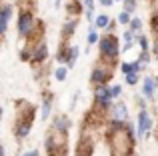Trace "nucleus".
<instances>
[{
	"label": "nucleus",
	"mask_w": 158,
	"mask_h": 156,
	"mask_svg": "<svg viewBox=\"0 0 158 156\" xmlns=\"http://www.w3.org/2000/svg\"><path fill=\"white\" fill-rule=\"evenodd\" d=\"M96 26H98V28H106V26H110V22H108V16H104V14L98 16V18H96Z\"/></svg>",
	"instance_id": "f8f14e48"
},
{
	"label": "nucleus",
	"mask_w": 158,
	"mask_h": 156,
	"mask_svg": "<svg viewBox=\"0 0 158 156\" xmlns=\"http://www.w3.org/2000/svg\"><path fill=\"white\" fill-rule=\"evenodd\" d=\"M144 96H152V92H154V82L150 80V78H146V80H144Z\"/></svg>",
	"instance_id": "9d476101"
},
{
	"label": "nucleus",
	"mask_w": 158,
	"mask_h": 156,
	"mask_svg": "<svg viewBox=\"0 0 158 156\" xmlns=\"http://www.w3.org/2000/svg\"><path fill=\"white\" fill-rule=\"evenodd\" d=\"M92 80H94V82H98V84H102V82L106 80V72L102 70V68H94V72H92Z\"/></svg>",
	"instance_id": "1a4fd4ad"
},
{
	"label": "nucleus",
	"mask_w": 158,
	"mask_h": 156,
	"mask_svg": "<svg viewBox=\"0 0 158 156\" xmlns=\"http://www.w3.org/2000/svg\"><path fill=\"white\" fill-rule=\"evenodd\" d=\"M140 46H142V52L148 50V40L146 38H140Z\"/></svg>",
	"instance_id": "4be33fe9"
},
{
	"label": "nucleus",
	"mask_w": 158,
	"mask_h": 156,
	"mask_svg": "<svg viewBox=\"0 0 158 156\" xmlns=\"http://www.w3.org/2000/svg\"><path fill=\"white\" fill-rule=\"evenodd\" d=\"M132 34H134L132 30H126V32H124V40H126V46H124V50H130L132 44H134V36H132Z\"/></svg>",
	"instance_id": "9b49d317"
},
{
	"label": "nucleus",
	"mask_w": 158,
	"mask_h": 156,
	"mask_svg": "<svg viewBox=\"0 0 158 156\" xmlns=\"http://www.w3.org/2000/svg\"><path fill=\"white\" fill-rule=\"evenodd\" d=\"M74 26H76V22H74V20H72V22H68V24H66V26H64L66 34H72V28H74Z\"/></svg>",
	"instance_id": "a211bd4d"
},
{
	"label": "nucleus",
	"mask_w": 158,
	"mask_h": 156,
	"mask_svg": "<svg viewBox=\"0 0 158 156\" xmlns=\"http://www.w3.org/2000/svg\"><path fill=\"white\" fill-rule=\"evenodd\" d=\"M112 2H114V0H100L102 6H112Z\"/></svg>",
	"instance_id": "a878e982"
},
{
	"label": "nucleus",
	"mask_w": 158,
	"mask_h": 156,
	"mask_svg": "<svg viewBox=\"0 0 158 156\" xmlns=\"http://www.w3.org/2000/svg\"><path fill=\"white\" fill-rule=\"evenodd\" d=\"M112 110H114V112H112L114 120H126V118H128V110H126V106H124V104H116Z\"/></svg>",
	"instance_id": "423d86ee"
},
{
	"label": "nucleus",
	"mask_w": 158,
	"mask_h": 156,
	"mask_svg": "<svg viewBox=\"0 0 158 156\" xmlns=\"http://www.w3.org/2000/svg\"><path fill=\"white\" fill-rule=\"evenodd\" d=\"M122 70L126 72V74H130V72H136V70H138V64H122Z\"/></svg>",
	"instance_id": "ddd939ff"
},
{
	"label": "nucleus",
	"mask_w": 158,
	"mask_h": 156,
	"mask_svg": "<svg viewBox=\"0 0 158 156\" xmlns=\"http://www.w3.org/2000/svg\"><path fill=\"white\" fill-rule=\"evenodd\" d=\"M140 62H144V64L148 62V54H146V52H142V56H140Z\"/></svg>",
	"instance_id": "393cba45"
},
{
	"label": "nucleus",
	"mask_w": 158,
	"mask_h": 156,
	"mask_svg": "<svg viewBox=\"0 0 158 156\" xmlns=\"http://www.w3.org/2000/svg\"><path fill=\"white\" fill-rule=\"evenodd\" d=\"M96 38H98V36H96V32H90V34H88V42H90V44H94V42H96Z\"/></svg>",
	"instance_id": "5701e85b"
},
{
	"label": "nucleus",
	"mask_w": 158,
	"mask_h": 156,
	"mask_svg": "<svg viewBox=\"0 0 158 156\" xmlns=\"http://www.w3.org/2000/svg\"><path fill=\"white\" fill-rule=\"evenodd\" d=\"M100 50L108 58H116V56H118V40H116L114 36H104V38L100 40Z\"/></svg>",
	"instance_id": "f257e3e1"
},
{
	"label": "nucleus",
	"mask_w": 158,
	"mask_h": 156,
	"mask_svg": "<svg viewBox=\"0 0 158 156\" xmlns=\"http://www.w3.org/2000/svg\"><path fill=\"white\" fill-rule=\"evenodd\" d=\"M48 114H50V102H46V104H44V110H42V118H48Z\"/></svg>",
	"instance_id": "6ab92c4d"
},
{
	"label": "nucleus",
	"mask_w": 158,
	"mask_h": 156,
	"mask_svg": "<svg viewBox=\"0 0 158 156\" xmlns=\"http://www.w3.org/2000/svg\"><path fill=\"white\" fill-rule=\"evenodd\" d=\"M46 44H42V42H40L38 44V46H36V50L34 52H32V62H40V60H44V58H46Z\"/></svg>",
	"instance_id": "20e7f679"
},
{
	"label": "nucleus",
	"mask_w": 158,
	"mask_h": 156,
	"mask_svg": "<svg viewBox=\"0 0 158 156\" xmlns=\"http://www.w3.org/2000/svg\"><path fill=\"white\" fill-rule=\"evenodd\" d=\"M110 98H112L110 90H106V88H98V90H96V100L100 102L102 106H108V102H110Z\"/></svg>",
	"instance_id": "39448f33"
},
{
	"label": "nucleus",
	"mask_w": 158,
	"mask_h": 156,
	"mask_svg": "<svg viewBox=\"0 0 158 156\" xmlns=\"http://www.w3.org/2000/svg\"><path fill=\"white\" fill-rule=\"evenodd\" d=\"M128 18H130V16H128V12H122V14H120V24H128Z\"/></svg>",
	"instance_id": "aec40b11"
},
{
	"label": "nucleus",
	"mask_w": 158,
	"mask_h": 156,
	"mask_svg": "<svg viewBox=\"0 0 158 156\" xmlns=\"http://www.w3.org/2000/svg\"><path fill=\"white\" fill-rule=\"evenodd\" d=\"M84 4H86V10H88V12H92V0H84Z\"/></svg>",
	"instance_id": "b1692460"
},
{
	"label": "nucleus",
	"mask_w": 158,
	"mask_h": 156,
	"mask_svg": "<svg viewBox=\"0 0 158 156\" xmlns=\"http://www.w3.org/2000/svg\"><path fill=\"white\" fill-rule=\"evenodd\" d=\"M24 156H38V152H36V150H32V152H26Z\"/></svg>",
	"instance_id": "bb28decb"
},
{
	"label": "nucleus",
	"mask_w": 158,
	"mask_h": 156,
	"mask_svg": "<svg viewBox=\"0 0 158 156\" xmlns=\"http://www.w3.org/2000/svg\"><path fill=\"white\" fill-rule=\"evenodd\" d=\"M126 80H128V84H136V80H138L136 72H130V74H126Z\"/></svg>",
	"instance_id": "f3484780"
},
{
	"label": "nucleus",
	"mask_w": 158,
	"mask_h": 156,
	"mask_svg": "<svg viewBox=\"0 0 158 156\" xmlns=\"http://www.w3.org/2000/svg\"><path fill=\"white\" fill-rule=\"evenodd\" d=\"M90 152H92V144H90L88 140L80 142V146H78V156H90Z\"/></svg>",
	"instance_id": "6e6552de"
},
{
	"label": "nucleus",
	"mask_w": 158,
	"mask_h": 156,
	"mask_svg": "<svg viewBox=\"0 0 158 156\" xmlns=\"http://www.w3.org/2000/svg\"><path fill=\"white\" fill-rule=\"evenodd\" d=\"M32 24H34V18H32V14H22L18 20V30L22 36H26L28 32L32 30Z\"/></svg>",
	"instance_id": "f03ea898"
},
{
	"label": "nucleus",
	"mask_w": 158,
	"mask_h": 156,
	"mask_svg": "<svg viewBox=\"0 0 158 156\" xmlns=\"http://www.w3.org/2000/svg\"><path fill=\"white\" fill-rule=\"evenodd\" d=\"M76 2H80V0H76Z\"/></svg>",
	"instance_id": "c85d7f7f"
},
{
	"label": "nucleus",
	"mask_w": 158,
	"mask_h": 156,
	"mask_svg": "<svg viewBox=\"0 0 158 156\" xmlns=\"http://www.w3.org/2000/svg\"><path fill=\"white\" fill-rule=\"evenodd\" d=\"M66 74H68V70H66V68H58V70H56V78H58V80H64Z\"/></svg>",
	"instance_id": "dca6fc26"
},
{
	"label": "nucleus",
	"mask_w": 158,
	"mask_h": 156,
	"mask_svg": "<svg viewBox=\"0 0 158 156\" xmlns=\"http://www.w3.org/2000/svg\"><path fill=\"white\" fill-rule=\"evenodd\" d=\"M154 52H156V54H158V44H156V48H154Z\"/></svg>",
	"instance_id": "cd10ccee"
},
{
	"label": "nucleus",
	"mask_w": 158,
	"mask_h": 156,
	"mask_svg": "<svg viewBox=\"0 0 158 156\" xmlns=\"http://www.w3.org/2000/svg\"><path fill=\"white\" fill-rule=\"evenodd\" d=\"M140 26H142V22H140L138 18H134V20H132V24H130L132 32H138V30H140Z\"/></svg>",
	"instance_id": "2eb2a0df"
},
{
	"label": "nucleus",
	"mask_w": 158,
	"mask_h": 156,
	"mask_svg": "<svg viewBox=\"0 0 158 156\" xmlns=\"http://www.w3.org/2000/svg\"><path fill=\"white\" fill-rule=\"evenodd\" d=\"M28 132H30V122H28V120L20 122V124H18V128H16V136L24 138V136H26Z\"/></svg>",
	"instance_id": "0eeeda50"
},
{
	"label": "nucleus",
	"mask_w": 158,
	"mask_h": 156,
	"mask_svg": "<svg viewBox=\"0 0 158 156\" xmlns=\"http://www.w3.org/2000/svg\"><path fill=\"white\" fill-rule=\"evenodd\" d=\"M122 2H124V8H126V12H132V10L136 8V2H134V0H122Z\"/></svg>",
	"instance_id": "4468645a"
},
{
	"label": "nucleus",
	"mask_w": 158,
	"mask_h": 156,
	"mask_svg": "<svg viewBox=\"0 0 158 156\" xmlns=\"http://www.w3.org/2000/svg\"><path fill=\"white\" fill-rule=\"evenodd\" d=\"M120 90H122V88H120V86H118V84H116V86H112V90H110V94H112V96H118V94H120Z\"/></svg>",
	"instance_id": "412c9836"
},
{
	"label": "nucleus",
	"mask_w": 158,
	"mask_h": 156,
	"mask_svg": "<svg viewBox=\"0 0 158 156\" xmlns=\"http://www.w3.org/2000/svg\"><path fill=\"white\" fill-rule=\"evenodd\" d=\"M150 116H148L146 110H142V112L138 114V132L140 136H144V134H148V130H150Z\"/></svg>",
	"instance_id": "7ed1b4c3"
}]
</instances>
